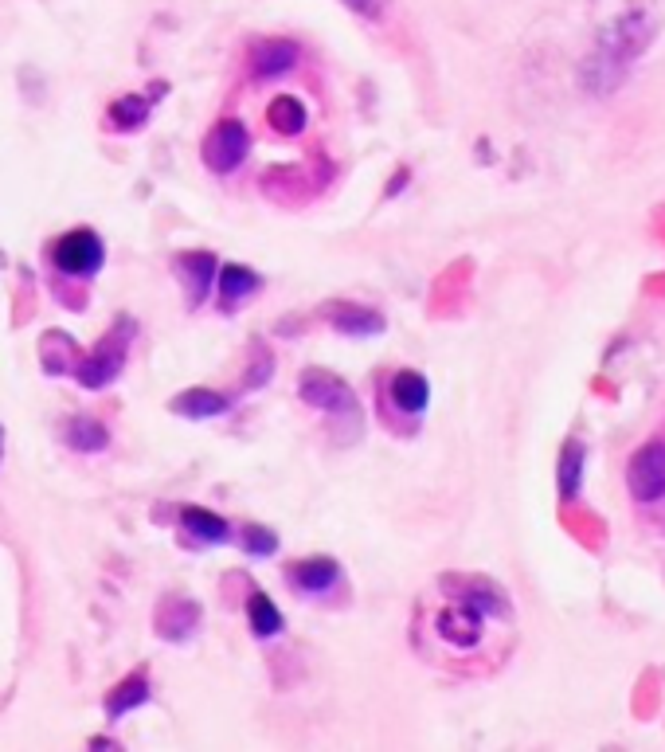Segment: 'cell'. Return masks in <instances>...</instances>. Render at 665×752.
<instances>
[{
  "label": "cell",
  "mask_w": 665,
  "mask_h": 752,
  "mask_svg": "<svg viewBox=\"0 0 665 752\" xmlns=\"http://www.w3.org/2000/svg\"><path fill=\"white\" fill-rule=\"evenodd\" d=\"M443 596L435 608H427L419 631L431 635L450 655H470L486 643L489 623H505L513 608L501 584L486 576H443Z\"/></svg>",
  "instance_id": "cell-1"
},
{
  "label": "cell",
  "mask_w": 665,
  "mask_h": 752,
  "mask_svg": "<svg viewBox=\"0 0 665 752\" xmlns=\"http://www.w3.org/2000/svg\"><path fill=\"white\" fill-rule=\"evenodd\" d=\"M298 400L329 423V431L337 439H349V443L360 439V431H364L360 400H356V392L337 373H329V369H306V373L298 376Z\"/></svg>",
  "instance_id": "cell-2"
},
{
  "label": "cell",
  "mask_w": 665,
  "mask_h": 752,
  "mask_svg": "<svg viewBox=\"0 0 665 752\" xmlns=\"http://www.w3.org/2000/svg\"><path fill=\"white\" fill-rule=\"evenodd\" d=\"M133 337H137V322H133L130 314H122L114 326L106 329V337L98 341V349H94V353H87V357H79V365L71 369V376H75V380H79L87 392H102V388H110V384L122 376L126 361H130Z\"/></svg>",
  "instance_id": "cell-3"
},
{
  "label": "cell",
  "mask_w": 665,
  "mask_h": 752,
  "mask_svg": "<svg viewBox=\"0 0 665 752\" xmlns=\"http://www.w3.org/2000/svg\"><path fill=\"white\" fill-rule=\"evenodd\" d=\"M376 404L384 412V420L396 431H407L427 416L431 408V380L419 369H396L376 384Z\"/></svg>",
  "instance_id": "cell-4"
},
{
  "label": "cell",
  "mask_w": 665,
  "mask_h": 752,
  "mask_svg": "<svg viewBox=\"0 0 665 752\" xmlns=\"http://www.w3.org/2000/svg\"><path fill=\"white\" fill-rule=\"evenodd\" d=\"M47 259H51L55 275L87 282L106 267V243H102V235L90 232V228H71V232H63V235L51 239Z\"/></svg>",
  "instance_id": "cell-5"
},
{
  "label": "cell",
  "mask_w": 665,
  "mask_h": 752,
  "mask_svg": "<svg viewBox=\"0 0 665 752\" xmlns=\"http://www.w3.org/2000/svg\"><path fill=\"white\" fill-rule=\"evenodd\" d=\"M251 157V130L239 118H220L200 145V161L216 177H235Z\"/></svg>",
  "instance_id": "cell-6"
},
{
  "label": "cell",
  "mask_w": 665,
  "mask_h": 752,
  "mask_svg": "<svg viewBox=\"0 0 665 752\" xmlns=\"http://www.w3.org/2000/svg\"><path fill=\"white\" fill-rule=\"evenodd\" d=\"M650 44H654V16L642 12V8H630V12H622L615 24H607V32L599 36L595 51L630 71V63Z\"/></svg>",
  "instance_id": "cell-7"
},
{
  "label": "cell",
  "mask_w": 665,
  "mask_h": 752,
  "mask_svg": "<svg viewBox=\"0 0 665 752\" xmlns=\"http://www.w3.org/2000/svg\"><path fill=\"white\" fill-rule=\"evenodd\" d=\"M302 67V44L286 36H266L247 47V75L251 83H278Z\"/></svg>",
  "instance_id": "cell-8"
},
{
  "label": "cell",
  "mask_w": 665,
  "mask_h": 752,
  "mask_svg": "<svg viewBox=\"0 0 665 752\" xmlns=\"http://www.w3.org/2000/svg\"><path fill=\"white\" fill-rule=\"evenodd\" d=\"M286 584L302 596V600H325L333 592L345 588V568L337 557L317 553V557H302L286 568Z\"/></svg>",
  "instance_id": "cell-9"
},
{
  "label": "cell",
  "mask_w": 665,
  "mask_h": 752,
  "mask_svg": "<svg viewBox=\"0 0 665 752\" xmlns=\"http://www.w3.org/2000/svg\"><path fill=\"white\" fill-rule=\"evenodd\" d=\"M626 486L634 494V502L650 506V502H662L665 498V443L654 439L646 447L634 451L630 467H626Z\"/></svg>",
  "instance_id": "cell-10"
},
{
  "label": "cell",
  "mask_w": 665,
  "mask_h": 752,
  "mask_svg": "<svg viewBox=\"0 0 665 752\" xmlns=\"http://www.w3.org/2000/svg\"><path fill=\"white\" fill-rule=\"evenodd\" d=\"M216 271H220V259L212 251H180L173 259V275H177L180 290H184V306L188 310H200L212 298Z\"/></svg>",
  "instance_id": "cell-11"
},
{
  "label": "cell",
  "mask_w": 665,
  "mask_h": 752,
  "mask_svg": "<svg viewBox=\"0 0 665 752\" xmlns=\"http://www.w3.org/2000/svg\"><path fill=\"white\" fill-rule=\"evenodd\" d=\"M321 322L341 333V337H353V341H368V337H380L388 329V318L376 310V306H360L349 298H333L321 306Z\"/></svg>",
  "instance_id": "cell-12"
},
{
  "label": "cell",
  "mask_w": 665,
  "mask_h": 752,
  "mask_svg": "<svg viewBox=\"0 0 665 752\" xmlns=\"http://www.w3.org/2000/svg\"><path fill=\"white\" fill-rule=\"evenodd\" d=\"M200 619H204V608L192 600V596H165L157 604V635L165 643H188L196 639L200 631Z\"/></svg>",
  "instance_id": "cell-13"
},
{
  "label": "cell",
  "mask_w": 665,
  "mask_h": 752,
  "mask_svg": "<svg viewBox=\"0 0 665 752\" xmlns=\"http://www.w3.org/2000/svg\"><path fill=\"white\" fill-rule=\"evenodd\" d=\"M212 294L220 298V310L231 318L243 302H251L255 294H263V275L251 271V267H243V263H220V271H216V290H212Z\"/></svg>",
  "instance_id": "cell-14"
},
{
  "label": "cell",
  "mask_w": 665,
  "mask_h": 752,
  "mask_svg": "<svg viewBox=\"0 0 665 752\" xmlns=\"http://www.w3.org/2000/svg\"><path fill=\"white\" fill-rule=\"evenodd\" d=\"M177 525L196 549H216V545H227L235 537V525L227 517L204 510V506H184L177 514Z\"/></svg>",
  "instance_id": "cell-15"
},
{
  "label": "cell",
  "mask_w": 665,
  "mask_h": 752,
  "mask_svg": "<svg viewBox=\"0 0 665 752\" xmlns=\"http://www.w3.org/2000/svg\"><path fill=\"white\" fill-rule=\"evenodd\" d=\"M161 87H165V83H161ZM161 87H153V94H118V98L106 106V126H110L114 134H137V130H145L149 118H153L157 98H165V94H157Z\"/></svg>",
  "instance_id": "cell-16"
},
{
  "label": "cell",
  "mask_w": 665,
  "mask_h": 752,
  "mask_svg": "<svg viewBox=\"0 0 665 752\" xmlns=\"http://www.w3.org/2000/svg\"><path fill=\"white\" fill-rule=\"evenodd\" d=\"M231 396L227 392H216V388H184L169 400V412L180 416V420H220L231 412Z\"/></svg>",
  "instance_id": "cell-17"
},
{
  "label": "cell",
  "mask_w": 665,
  "mask_h": 752,
  "mask_svg": "<svg viewBox=\"0 0 665 752\" xmlns=\"http://www.w3.org/2000/svg\"><path fill=\"white\" fill-rule=\"evenodd\" d=\"M153 702V686H149V674L145 670H133V674H126L110 694H106V702H102V709H106V721L110 725H118L126 713H133V709H141V705Z\"/></svg>",
  "instance_id": "cell-18"
},
{
  "label": "cell",
  "mask_w": 665,
  "mask_h": 752,
  "mask_svg": "<svg viewBox=\"0 0 665 752\" xmlns=\"http://www.w3.org/2000/svg\"><path fill=\"white\" fill-rule=\"evenodd\" d=\"M266 126L278 138H302L306 126H310V106L298 94H274L266 102Z\"/></svg>",
  "instance_id": "cell-19"
},
{
  "label": "cell",
  "mask_w": 665,
  "mask_h": 752,
  "mask_svg": "<svg viewBox=\"0 0 665 752\" xmlns=\"http://www.w3.org/2000/svg\"><path fill=\"white\" fill-rule=\"evenodd\" d=\"M59 435H63V443L75 455H102V451H110V427L102 420H94V416H71V420H63Z\"/></svg>",
  "instance_id": "cell-20"
},
{
  "label": "cell",
  "mask_w": 665,
  "mask_h": 752,
  "mask_svg": "<svg viewBox=\"0 0 665 752\" xmlns=\"http://www.w3.org/2000/svg\"><path fill=\"white\" fill-rule=\"evenodd\" d=\"M247 623H251V635L255 639H278L282 635V627H286V619H282V611H278V604L266 596L263 588H251L247 592Z\"/></svg>",
  "instance_id": "cell-21"
},
{
  "label": "cell",
  "mask_w": 665,
  "mask_h": 752,
  "mask_svg": "<svg viewBox=\"0 0 665 752\" xmlns=\"http://www.w3.org/2000/svg\"><path fill=\"white\" fill-rule=\"evenodd\" d=\"M583 467H587V451H583V443L572 439L560 451V498L564 502H576V494L583 490Z\"/></svg>",
  "instance_id": "cell-22"
},
{
  "label": "cell",
  "mask_w": 665,
  "mask_h": 752,
  "mask_svg": "<svg viewBox=\"0 0 665 752\" xmlns=\"http://www.w3.org/2000/svg\"><path fill=\"white\" fill-rule=\"evenodd\" d=\"M239 545H243V553H247V557L266 561V557H274V553H278V533H274V529H266V525H243V529H239Z\"/></svg>",
  "instance_id": "cell-23"
},
{
  "label": "cell",
  "mask_w": 665,
  "mask_h": 752,
  "mask_svg": "<svg viewBox=\"0 0 665 752\" xmlns=\"http://www.w3.org/2000/svg\"><path fill=\"white\" fill-rule=\"evenodd\" d=\"M270 373H274V353L266 349V341H255V357H251V365H247V388H263L266 380H270Z\"/></svg>",
  "instance_id": "cell-24"
},
{
  "label": "cell",
  "mask_w": 665,
  "mask_h": 752,
  "mask_svg": "<svg viewBox=\"0 0 665 752\" xmlns=\"http://www.w3.org/2000/svg\"><path fill=\"white\" fill-rule=\"evenodd\" d=\"M353 16H360L364 24H384L392 16V0H341Z\"/></svg>",
  "instance_id": "cell-25"
},
{
  "label": "cell",
  "mask_w": 665,
  "mask_h": 752,
  "mask_svg": "<svg viewBox=\"0 0 665 752\" xmlns=\"http://www.w3.org/2000/svg\"><path fill=\"white\" fill-rule=\"evenodd\" d=\"M403 181H407V169H399V177L392 181V188H388V196H399V192H403Z\"/></svg>",
  "instance_id": "cell-26"
}]
</instances>
